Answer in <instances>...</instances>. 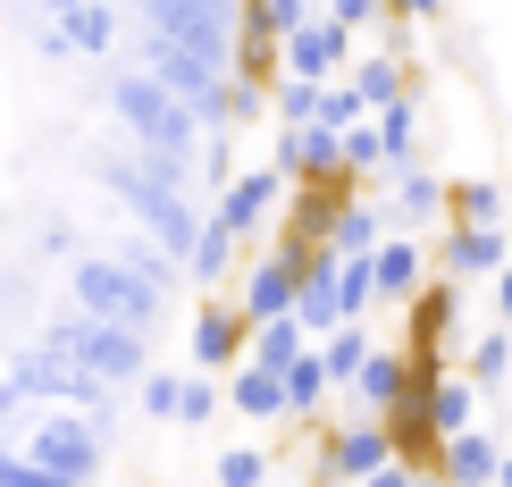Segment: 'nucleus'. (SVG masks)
Here are the masks:
<instances>
[{
  "label": "nucleus",
  "instance_id": "f257e3e1",
  "mask_svg": "<svg viewBox=\"0 0 512 487\" xmlns=\"http://www.w3.org/2000/svg\"><path fill=\"white\" fill-rule=\"evenodd\" d=\"M110 429L118 420H101L93 404H34L26 454H34V471L51 487H84V479H101V462H110Z\"/></svg>",
  "mask_w": 512,
  "mask_h": 487
},
{
  "label": "nucleus",
  "instance_id": "f03ea898",
  "mask_svg": "<svg viewBox=\"0 0 512 487\" xmlns=\"http://www.w3.org/2000/svg\"><path fill=\"white\" fill-rule=\"evenodd\" d=\"M110 118H118L135 143H152V152H177V160H194V152H202V135H210L202 110H194L185 93H168L152 68L110 76Z\"/></svg>",
  "mask_w": 512,
  "mask_h": 487
},
{
  "label": "nucleus",
  "instance_id": "7ed1b4c3",
  "mask_svg": "<svg viewBox=\"0 0 512 487\" xmlns=\"http://www.w3.org/2000/svg\"><path fill=\"white\" fill-rule=\"evenodd\" d=\"M68 294H76L84 311H101V320H135V328H160V311H168V294L143 278L126 252H76Z\"/></svg>",
  "mask_w": 512,
  "mask_h": 487
},
{
  "label": "nucleus",
  "instance_id": "20e7f679",
  "mask_svg": "<svg viewBox=\"0 0 512 487\" xmlns=\"http://www.w3.org/2000/svg\"><path fill=\"white\" fill-rule=\"evenodd\" d=\"M135 9H143L152 34H177V42H194V51H210V59L236 68V51H244V0H135Z\"/></svg>",
  "mask_w": 512,
  "mask_h": 487
},
{
  "label": "nucleus",
  "instance_id": "39448f33",
  "mask_svg": "<svg viewBox=\"0 0 512 487\" xmlns=\"http://www.w3.org/2000/svg\"><path fill=\"white\" fill-rule=\"evenodd\" d=\"M395 454H403V446H395V420H387V412H361V404H353V420L319 429V479H378Z\"/></svg>",
  "mask_w": 512,
  "mask_h": 487
},
{
  "label": "nucleus",
  "instance_id": "423d86ee",
  "mask_svg": "<svg viewBox=\"0 0 512 487\" xmlns=\"http://www.w3.org/2000/svg\"><path fill=\"white\" fill-rule=\"evenodd\" d=\"M269 168H286L294 185H361V168L345 160V126L311 118V126H277Z\"/></svg>",
  "mask_w": 512,
  "mask_h": 487
},
{
  "label": "nucleus",
  "instance_id": "0eeeda50",
  "mask_svg": "<svg viewBox=\"0 0 512 487\" xmlns=\"http://www.w3.org/2000/svg\"><path fill=\"white\" fill-rule=\"evenodd\" d=\"M286 202H294V177H286V168H236V177L210 194V210H219V219L236 227L244 244H252V236H269V227L286 219Z\"/></svg>",
  "mask_w": 512,
  "mask_h": 487
},
{
  "label": "nucleus",
  "instance_id": "6e6552de",
  "mask_svg": "<svg viewBox=\"0 0 512 487\" xmlns=\"http://www.w3.org/2000/svg\"><path fill=\"white\" fill-rule=\"evenodd\" d=\"M429 244H437V278H462V286H487V278L512 261V227H504V219H496V227H479V219H445Z\"/></svg>",
  "mask_w": 512,
  "mask_h": 487
},
{
  "label": "nucleus",
  "instance_id": "1a4fd4ad",
  "mask_svg": "<svg viewBox=\"0 0 512 487\" xmlns=\"http://www.w3.org/2000/svg\"><path fill=\"white\" fill-rule=\"evenodd\" d=\"M345 68H353V26L336 9L303 17V26L277 42V76H345Z\"/></svg>",
  "mask_w": 512,
  "mask_h": 487
},
{
  "label": "nucleus",
  "instance_id": "9d476101",
  "mask_svg": "<svg viewBox=\"0 0 512 487\" xmlns=\"http://www.w3.org/2000/svg\"><path fill=\"white\" fill-rule=\"evenodd\" d=\"M194 362L202 370H236L244 362V345H252V320H244V303H227V294H202L194 303Z\"/></svg>",
  "mask_w": 512,
  "mask_h": 487
},
{
  "label": "nucleus",
  "instance_id": "9b49d317",
  "mask_svg": "<svg viewBox=\"0 0 512 487\" xmlns=\"http://www.w3.org/2000/svg\"><path fill=\"white\" fill-rule=\"evenodd\" d=\"M370 269H378V303H395V311H403L420 286L437 278V244H420L412 227H395V236L370 252Z\"/></svg>",
  "mask_w": 512,
  "mask_h": 487
},
{
  "label": "nucleus",
  "instance_id": "f8f14e48",
  "mask_svg": "<svg viewBox=\"0 0 512 487\" xmlns=\"http://www.w3.org/2000/svg\"><path fill=\"white\" fill-rule=\"evenodd\" d=\"M504 446H512V429H454L437 446V479H462V487H487V479H504Z\"/></svg>",
  "mask_w": 512,
  "mask_h": 487
},
{
  "label": "nucleus",
  "instance_id": "ddd939ff",
  "mask_svg": "<svg viewBox=\"0 0 512 487\" xmlns=\"http://www.w3.org/2000/svg\"><path fill=\"white\" fill-rule=\"evenodd\" d=\"M227 404H236L244 420H261V429H277V420H294V412H286V370L252 362V353H244L236 370H227Z\"/></svg>",
  "mask_w": 512,
  "mask_h": 487
},
{
  "label": "nucleus",
  "instance_id": "4468645a",
  "mask_svg": "<svg viewBox=\"0 0 512 487\" xmlns=\"http://www.w3.org/2000/svg\"><path fill=\"white\" fill-rule=\"evenodd\" d=\"M412 378H420V370H412V353H403V345H378L370 362H361V378H353L345 395H353L361 412H395L403 395H412Z\"/></svg>",
  "mask_w": 512,
  "mask_h": 487
},
{
  "label": "nucleus",
  "instance_id": "2eb2a0df",
  "mask_svg": "<svg viewBox=\"0 0 512 487\" xmlns=\"http://www.w3.org/2000/svg\"><path fill=\"white\" fill-rule=\"evenodd\" d=\"M445 185H454V177H437V168H395V177H387V202H395V219L403 227H429V236H437V227H445Z\"/></svg>",
  "mask_w": 512,
  "mask_h": 487
},
{
  "label": "nucleus",
  "instance_id": "dca6fc26",
  "mask_svg": "<svg viewBox=\"0 0 512 487\" xmlns=\"http://www.w3.org/2000/svg\"><path fill=\"white\" fill-rule=\"evenodd\" d=\"M395 227H403V219H395V202H387V194H361V185H353L345 210H336V236H328V244H336V252H378Z\"/></svg>",
  "mask_w": 512,
  "mask_h": 487
},
{
  "label": "nucleus",
  "instance_id": "f3484780",
  "mask_svg": "<svg viewBox=\"0 0 512 487\" xmlns=\"http://www.w3.org/2000/svg\"><path fill=\"white\" fill-rule=\"evenodd\" d=\"M59 34H68L76 59H110L118 51V9H110V0H76V9L59 17Z\"/></svg>",
  "mask_w": 512,
  "mask_h": 487
},
{
  "label": "nucleus",
  "instance_id": "a211bd4d",
  "mask_svg": "<svg viewBox=\"0 0 512 487\" xmlns=\"http://www.w3.org/2000/svg\"><path fill=\"white\" fill-rule=\"evenodd\" d=\"M236 227H227L219 219V210H210V219H202V244H194V261H185V278H194V286H227V269H236Z\"/></svg>",
  "mask_w": 512,
  "mask_h": 487
},
{
  "label": "nucleus",
  "instance_id": "6ab92c4d",
  "mask_svg": "<svg viewBox=\"0 0 512 487\" xmlns=\"http://www.w3.org/2000/svg\"><path fill=\"white\" fill-rule=\"evenodd\" d=\"M345 76L361 84V93H370V110H387V101H403V93H412V76H403V51H387V42H378V51H361Z\"/></svg>",
  "mask_w": 512,
  "mask_h": 487
},
{
  "label": "nucleus",
  "instance_id": "aec40b11",
  "mask_svg": "<svg viewBox=\"0 0 512 487\" xmlns=\"http://www.w3.org/2000/svg\"><path fill=\"white\" fill-rule=\"evenodd\" d=\"M328 387H336V378H328V353H303V362H294L286 370V412L294 420H303V429H319V404H328Z\"/></svg>",
  "mask_w": 512,
  "mask_h": 487
},
{
  "label": "nucleus",
  "instance_id": "412c9836",
  "mask_svg": "<svg viewBox=\"0 0 512 487\" xmlns=\"http://www.w3.org/2000/svg\"><path fill=\"white\" fill-rule=\"evenodd\" d=\"M328 9V0H244V34L252 42H286L294 26H303V17H319Z\"/></svg>",
  "mask_w": 512,
  "mask_h": 487
},
{
  "label": "nucleus",
  "instance_id": "4be33fe9",
  "mask_svg": "<svg viewBox=\"0 0 512 487\" xmlns=\"http://www.w3.org/2000/svg\"><path fill=\"white\" fill-rule=\"evenodd\" d=\"M319 353H328V378H336V387H353V378H361V362L378 353V336L361 328V320H345V328H328V336H319Z\"/></svg>",
  "mask_w": 512,
  "mask_h": 487
},
{
  "label": "nucleus",
  "instance_id": "5701e85b",
  "mask_svg": "<svg viewBox=\"0 0 512 487\" xmlns=\"http://www.w3.org/2000/svg\"><path fill=\"white\" fill-rule=\"evenodd\" d=\"M378 135H387V177H395V168H412L420 160V101L412 93L387 101V110H378Z\"/></svg>",
  "mask_w": 512,
  "mask_h": 487
},
{
  "label": "nucleus",
  "instance_id": "b1692460",
  "mask_svg": "<svg viewBox=\"0 0 512 487\" xmlns=\"http://www.w3.org/2000/svg\"><path fill=\"white\" fill-rule=\"evenodd\" d=\"M462 370H471V378H479L487 395H504V387H512V328L496 320V328H487V336H479L471 353H462Z\"/></svg>",
  "mask_w": 512,
  "mask_h": 487
},
{
  "label": "nucleus",
  "instance_id": "393cba45",
  "mask_svg": "<svg viewBox=\"0 0 512 487\" xmlns=\"http://www.w3.org/2000/svg\"><path fill=\"white\" fill-rule=\"evenodd\" d=\"M445 219L496 227V219H504V185H496V177H454V185H445Z\"/></svg>",
  "mask_w": 512,
  "mask_h": 487
},
{
  "label": "nucleus",
  "instance_id": "a878e982",
  "mask_svg": "<svg viewBox=\"0 0 512 487\" xmlns=\"http://www.w3.org/2000/svg\"><path fill=\"white\" fill-rule=\"evenodd\" d=\"M336 303H345V320H370V303H378L370 252H345V269H336Z\"/></svg>",
  "mask_w": 512,
  "mask_h": 487
},
{
  "label": "nucleus",
  "instance_id": "bb28decb",
  "mask_svg": "<svg viewBox=\"0 0 512 487\" xmlns=\"http://www.w3.org/2000/svg\"><path fill=\"white\" fill-rule=\"evenodd\" d=\"M319 118H328V126H361L378 110H370V93H361L353 76H319Z\"/></svg>",
  "mask_w": 512,
  "mask_h": 487
},
{
  "label": "nucleus",
  "instance_id": "cd10ccee",
  "mask_svg": "<svg viewBox=\"0 0 512 487\" xmlns=\"http://www.w3.org/2000/svg\"><path fill=\"white\" fill-rule=\"evenodd\" d=\"M269 110H277V126H311L319 118V76H277L269 84Z\"/></svg>",
  "mask_w": 512,
  "mask_h": 487
},
{
  "label": "nucleus",
  "instance_id": "c85d7f7f",
  "mask_svg": "<svg viewBox=\"0 0 512 487\" xmlns=\"http://www.w3.org/2000/svg\"><path fill=\"white\" fill-rule=\"evenodd\" d=\"M177 395H185V370H160V362H152V370L135 378V404L152 412L160 429H168V420H177Z\"/></svg>",
  "mask_w": 512,
  "mask_h": 487
},
{
  "label": "nucleus",
  "instance_id": "c756f323",
  "mask_svg": "<svg viewBox=\"0 0 512 487\" xmlns=\"http://www.w3.org/2000/svg\"><path fill=\"white\" fill-rule=\"evenodd\" d=\"M345 160L361 168V177H387V135H378V118L345 126Z\"/></svg>",
  "mask_w": 512,
  "mask_h": 487
},
{
  "label": "nucleus",
  "instance_id": "7c9ffc66",
  "mask_svg": "<svg viewBox=\"0 0 512 487\" xmlns=\"http://www.w3.org/2000/svg\"><path fill=\"white\" fill-rule=\"evenodd\" d=\"M210 479L219 487H252V479H269V454L261 446H227L219 462H210Z\"/></svg>",
  "mask_w": 512,
  "mask_h": 487
},
{
  "label": "nucleus",
  "instance_id": "2f4dec72",
  "mask_svg": "<svg viewBox=\"0 0 512 487\" xmlns=\"http://www.w3.org/2000/svg\"><path fill=\"white\" fill-rule=\"evenodd\" d=\"M261 101H269V84L252 76V68L227 76V118H236V126H244V118H261Z\"/></svg>",
  "mask_w": 512,
  "mask_h": 487
},
{
  "label": "nucleus",
  "instance_id": "473e14b6",
  "mask_svg": "<svg viewBox=\"0 0 512 487\" xmlns=\"http://www.w3.org/2000/svg\"><path fill=\"white\" fill-rule=\"evenodd\" d=\"M328 9H336V17H345V26L361 34V26H387V17H395V0H328Z\"/></svg>",
  "mask_w": 512,
  "mask_h": 487
},
{
  "label": "nucleus",
  "instance_id": "72a5a7b5",
  "mask_svg": "<svg viewBox=\"0 0 512 487\" xmlns=\"http://www.w3.org/2000/svg\"><path fill=\"white\" fill-rule=\"evenodd\" d=\"M487 311H496V320H504V328H512V261H504V269H496V278H487Z\"/></svg>",
  "mask_w": 512,
  "mask_h": 487
},
{
  "label": "nucleus",
  "instance_id": "f704fd0d",
  "mask_svg": "<svg viewBox=\"0 0 512 487\" xmlns=\"http://www.w3.org/2000/svg\"><path fill=\"white\" fill-rule=\"evenodd\" d=\"M395 17H412V26H437V17H445V0H395Z\"/></svg>",
  "mask_w": 512,
  "mask_h": 487
},
{
  "label": "nucleus",
  "instance_id": "c9c22d12",
  "mask_svg": "<svg viewBox=\"0 0 512 487\" xmlns=\"http://www.w3.org/2000/svg\"><path fill=\"white\" fill-rule=\"evenodd\" d=\"M26 9H42V17H68V9H76V0H26Z\"/></svg>",
  "mask_w": 512,
  "mask_h": 487
},
{
  "label": "nucleus",
  "instance_id": "e433bc0d",
  "mask_svg": "<svg viewBox=\"0 0 512 487\" xmlns=\"http://www.w3.org/2000/svg\"><path fill=\"white\" fill-rule=\"evenodd\" d=\"M504 487H512V446H504Z\"/></svg>",
  "mask_w": 512,
  "mask_h": 487
},
{
  "label": "nucleus",
  "instance_id": "4c0bfd02",
  "mask_svg": "<svg viewBox=\"0 0 512 487\" xmlns=\"http://www.w3.org/2000/svg\"><path fill=\"white\" fill-rule=\"evenodd\" d=\"M0 311H9V286H0Z\"/></svg>",
  "mask_w": 512,
  "mask_h": 487
}]
</instances>
